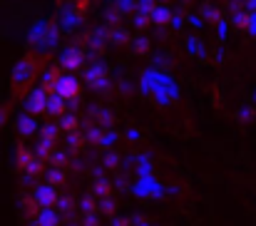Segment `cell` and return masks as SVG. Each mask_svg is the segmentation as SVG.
Instances as JSON below:
<instances>
[{"instance_id": "5", "label": "cell", "mask_w": 256, "mask_h": 226, "mask_svg": "<svg viewBox=\"0 0 256 226\" xmlns=\"http://www.w3.org/2000/svg\"><path fill=\"white\" fill-rule=\"evenodd\" d=\"M55 216H52V212H45V216H40V226H55Z\"/></svg>"}, {"instance_id": "3", "label": "cell", "mask_w": 256, "mask_h": 226, "mask_svg": "<svg viewBox=\"0 0 256 226\" xmlns=\"http://www.w3.org/2000/svg\"><path fill=\"white\" fill-rule=\"evenodd\" d=\"M35 199H38L40 204H45V206H52L58 196H55V189H52V186H38V189H35Z\"/></svg>"}, {"instance_id": "7", "label": "cell", "mask_w": 256, "mask_h": 226, "mask_svg": "<svg viewBox=\"0 0 256 226\" xmlns=\"http://www.w3.org/2000/svg\"><path fill=\"white\" fill-rule=\"evenodd\" d=\"M65 130H75V120H72V117L65 120Z\"/></svg>"}, {"instance_id": "1", "label": "cell", "mask_w": 256, "mask_h": 226, "mask_svg": "<svg viewBox=\"0 0 256 226\" xmlns=\"http://www.w3.org/2000/svg\"><path fill=\"white\" fill-rule=\"evenodd\" d=\"M55 92H58L62 100H72V97L80 94V80L72 75H62L58 80V84H55Z\"/></svg>"}, {"instance_id": "2", "label": "cell", "mask_w": 256, "mask_h": 226, "mask_svg": "<svg viewBox=\"0 0 256 226\" xmlns=\"http://www.w3.org/2000/svg\"><path fill=\"white\" fill-rule=\"evenodd\" d=\"M28 110H30L32 114H42V110H48V100H45L42 90L32 92V97H30V102H28Z\"/></svg>"}, {"instance_id": "4", "label": "cell", "mask_w": 256, "mask_h": 226, "mask_svg": "<svg viewBox=\"0 0 256 226\" xmlns=\"http://www.w3.org/2000/svg\"><path fill=\"white\" fill-rule=\"evenodd\" d=\"M48 110H50V112H52V114H60V112H62V110H65V107H62V97H60V94H58V97H55V100H50V102H48Z\"/></svg>"}, {"instance_id": "6", "label": "cell", "mask_w": 256, "mask_h": 226, "mask_svg": "<svg viewBox=\"0 0 256 226\" xmlns=\"http://www.w3.org/2000/svg\"><path fill=\"white\" fill-rule=\"evenodd\" d=\"M20 130H22V132H32V130H35V122L25 117V120H20Z\"/></svg>"}]
</instances>
